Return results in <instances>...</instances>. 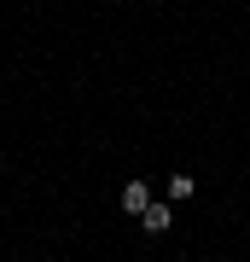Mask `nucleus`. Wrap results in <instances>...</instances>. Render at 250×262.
I'll list each match as a JSON object with an SVG mask.
<instances>
[{"label":"nucleus","instance_id":"1","mask_svg":"<svg viewBox=\"0 0 250 262\" xmlns=\"http://www.w3.org/2000/svg\"><path fill=\"white\" fill-rule=\"evenodd\" d=\"M151 204H157V198H151V181H128V187H122V210L128 215H146Z\"/></svg>","mask_w":250,"mask_h":262},{"label":"nucleus","instance_id":"2","mask_svg":"<svg viewBox=\"0 0 250 262\" xmlns=\"http://www.w3.org/2000/svg\"><path fill=\"white\" fill-rule=\"evenodd\" d=\"M140 227H146V233H169V227H175V210H169L163 198H157V204H151L146 215H140Z\"/></svg>","mask_w":250,"mask_h":262},{"label":"nucleus","instance_id":"3","mask_svg":"<svg viewBox=\"0 0 250 262\" xmlns=\"http://www.w3.org/2000/svg\"><path fill=\"white\" fill-rule=\"evenodd\" d=\"M192 192H198L192 175H169V198H175V204H180V198H192Z\"/></svg>","mask_w":250,"mask_h":262}]
</instances>
